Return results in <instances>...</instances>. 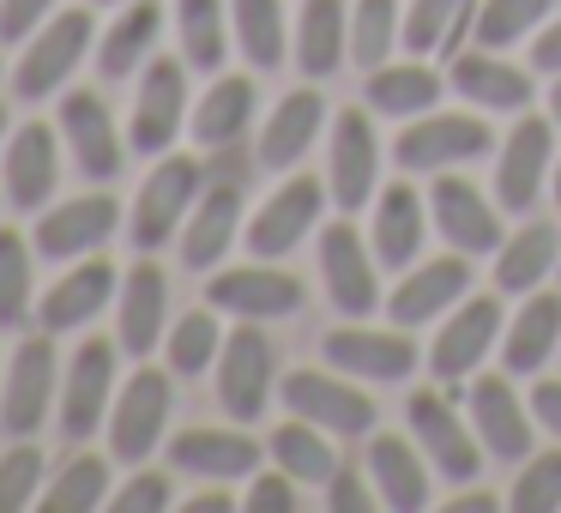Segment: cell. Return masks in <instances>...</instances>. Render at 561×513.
<instances>
[{
	"mask_svg": "<svg viewBox=\"0 0 561 513\" xmlns=\"http://www.w3.org/2000/svg\"><path fill=\"white\" fill-rule=\"evenodd\" d=\"M91 37H98V19H91V7H67V13H55L49 25L31 37L25 61H19V73H13V91H19L25 103L55 98V91L73 79V67L85 61Z\"/></svg>",
	"mask_w": 561,
	"mask_h": 513,
	"instance_id": "1",
	"label": "cell"
},
{
	"mask_svg": "<svg viewBox=\"0 0 561 513\" xmlns=\"http://www.w3.org/2000/svg\"><path fill=\"white\" fill-rule=\"evenodd\" d=\"M320 278H327L332 308H339V315H351V320L375 315V308L387 303V296H380V260L363 248L351 212H344L339 224H327V230H320Z\"/></svg>",
	"mask_w": 561,
	"mask_h": 513,
	"instance_id": "2",
	"label": "cell"
},
{
	"mask_svg": "<svg viewBox=\"0 0 561 513\" xmlns=\"http://www.w3.org/2000/svg\"><path fill=\"white\" fill-rule=\"evenodd\" d=\"M170 375L158 368H134L127 387H115V404H110V453L127 465L151 459V447L163 441V423H170Z\"/></svg>",
	"mask_w": 561,
	"mask_h": 513,
	"instance_id": "3",
	"label": "cell"
},
{
	"mask_svg": "<svg viewBox=\"0 0 561 513\" xmlns=\"http://www.w3.org/2000/svg\"><path fill=\"white\" fill-rule=\"evenodd\" d=\"M489 146H495V134H489L483 115H435L428 110L399 134L392 158H399V170L423 175V170H447V163H471V158H483Z\"/></svg>",
	"mask_w": 561,
	"mask_h": 513,
	"instance_id": "4",
	"label": "cell"
},
{
	"mask_svg": "<svg viewBox=\"0 0 561 513\" xmlns=\"http://www.w3.org/2000/svg\"><path fill=\"white\" fill-rule=\"evenodd\" d=\"M199 187H206V175H199L194 158H158V170H151L146 187L134 194V242L139 248H163L187 224Z\"/></svg>",
	"mask_w": 561,
	"mask_h": 513,
	"instance_id": "5",
	"label": "cell"
},
{
	"mask_svg": "<svg viewBox=\"0 0 561 513\" xmlns=\"http://www.w3.org/2000/svg\"><path fill=\"white\" fill-rule=\"evenodd\" d=\"M272 399V339L260 332V320L224 332L218 351V404L236 417V423H254Z\"/></svg>",
	"mask_w": 561,
	"mask_h": 513,
	"instance_id": "6",
	"label": "cell"
},
{
	"mask_svg": "<svg viewBox=\"0 0 561 513\" xmlns=\"http://www.w3.org/2000/svg\"><path fill=\"white\" fill-rule=\"evenodd\" d=\"M411 435L423 447V459L435 465L447 483H477L483 471V441L471 423H459L447 404V392H416L411 399Z\"/></svg>",
	"mask_w": 561,
	"mask_h": 513,
	"instance_id": "7",
	"label": "cell"
},
{
	"mask_svg": "<svg viewBox=\"0 0 561 513\" xmlns=\"http://www.w3.org/2000/svg\"><path fill=\"white\" fill-rule=\"evenodd\" d=\"M284 404H290V417L327 429V435H368L375 429V399L339 375H320V368H296L284 380Z\"/></svg>",
	"mask_w": 561,
	"mask_h": 513,
	"instance_id": "8",
	"label": "cell"
},
{
	"mask_svg": "<svg viewBox=\"0 0 561 513\" xmlns=\"http://www.w3.org/2000/svg\"><path fill=\"white\" fill-rule=\"evenodd\" d=\"M61 375H55V344L49 339H25L13 351V368L0 380V423L7 435H37L43 417H49Z\"/></svg>",
	"mask_w": 561,
	"mask_h": 513,
	"instance_id": "9",
	"label": "cell"
},
{
	"mask_svg": "<svg viewBox=\"0 0 561 513\" xmlns=\"http://www.w3.org/2000/svg\"><path fill=\"white\" fill-rule=\"evenodd\" d=\"M549 158H556V122H543V115H519V127L501 139V158H495V200L501 206L531 212L537 194H543Z\"/></svg>",
	"mask_w": 561,
	"mask_h": 513,
	"instance_id": "10",
	"label": "cell"
},
{
	"mask_svg": "<svg viewBox=\"0 0 561 513\" xmlns=\"http://www.w3.org/2000/svg\"><path fill=\"white\" fill-rule=\"evenodd\" d=\"M428 218L440 224V236H447L459 254H495V248L507 242L489 194L477 182H465V175H447V170H440L435 187H428Z\"/></svg>",
	"mask_w": 561,
	"mask_h": 513,
	"instance_id": "11",
	"label": "cell"
},
{
	"mask_svg": "<svg viewBox=\"0 0 561 513\" xmlns=\"http://www.w3.org/2000/svg\"><path fill=\"white\" fill-rule=\"evenodd\" d=\"M320 206H327V187H320L314 175H290V182L248 218V248H254L260 260H278V254H290V248H302V236L320 224Z\"/></svg>",
	"mask_w": 561,
	"mask_h": 513,
	"instance_id": "12",
	"label": "cell"
},
{
	"mask_svg": "<svg viewBox=\"0 0 561 513\" xmlns=\"http://www.w3.org/2000/svg\"><path fill=\"white\" fill-rule=\"evenodd\" d=\"M110 404H115V344L85 339L73 351V363H67V380H61V429L73 441H85L110 417Z\"/></svg>",
	"mask_w": 561,
	"mask_h": 513,
	"instance_id": "13",
	"label": "cell"
},
{
	"mask_svg": "<svg viewBox=\"0 0 561 513\" xmlns=\"http://www.w3.org/2000/svg\"><path fill=\"white\" fill-rule=\"evenodd\" d=\"M182 110H187V61L158 55V61L146 67V79H139V98H134V127H127L134 151L158 158V151L182 134Z\"/></svg>",
	"mask_w": 561,
	"mask_h": 513,
	"instance_id": "14",
	"label": "cell"
},
{
	"mask_svg": "<svg viewBox=\"0 0 561 513\" xmlns=\"http://www.w3.org/2000/svg\"><path fill=\"white\" fill-rule=\"evenodd\" d=\"M61 139L73 146V163L91 175V182H115L127 163V146L110 122V103L98 91H67L61 98Z\"/></svg>",
	"mask_w": 561,
	"mask_h": 513,
	"instance_id": "15",
	"label": "cell"
},
{
	"mask_svg": "<svg viewBox=\"0 0 561 513\" xmlns=\"http://www.w3.org/2000/svg\"><path fill=\"white\" fill-rule=\"evenodd\" d=\"M375 182H380V139H375V122L363 110H344L332 122V200L344 212H363L375 200Z\"/></svg>",
	"mask_w": 561,
	"mask_h": 513,
	"instance_id": "16",
	"label": "cell"
},
{
	"mask_svg": "<svg viewBox=\"0 0 561 513\" xmlns=\"http://www.w3.org/2000/svg\"><path fill=\"white\" fill-rule=\"evenodd\" d=\"M115 224H122V206H115L110 194H79V200H67V206L43 212L37 254L43 260H85L115 236Z\"/></svg>",
	"mask_w": 561,
	"mask_h": 513,
	"instance_id": "17",
	"label": "cell"
},
{
	"mask_svg": "<svg viewBox=\"0 0 561 513\" xmlns=\"http://www.w3.org/2000/svg\"><path fill=\"white\" fill-rule=\"evenodd\" d=\"M206 303L242 320H284L302 308V284L278 266H230L206 284Z\"/></svg>",
	"mask_w": 561,
	"mask_h": 513,
	"instance_id": "18",
	"label": "cell"
},
{
	"mask_svg": "<svg viewBox=\"0 0 561 513\" xmlns=\"http://www.w3.org/2000/svg\"><path fill=\"white\" fill-rule=\"evenodd\" d=\"M163 320H170V278H163V266L139 260L115 290V339H122V351L151 356L163 344Z\"/></svg>",
	"mask_w": 561,
	"mask_h": 513,
	"instance_id": "19",
	"label": "cell"
},
{
	"mask_svg": "<svg viewBox=\"0 0 561 513\" xmlns=\"http://www.w3.org/2000/svg\"><path fill=\"white\" fill-rule=\"evenodd\" d=\"M236 230H242V182H236V175H224V182L199 187L194 212H187V224H182V260L194 272L218 266V260L230 254Z\"/></svg>",
	"mask_w": 561,
	"mask_h": 513,
	"instance_id": "20",
	"label": "cell"
},
{
	"mask_svg": "<svg viewBox=\"0 0 561 513\" xmlns=\"http://www.w3.org/2000/svg\"><path fill=\"white\" fill-rule=\"evenodd\" d=\"M465 290H471V254H440L428 266L404 272L399 290L387 296V315H392V327H423V320L447 315Z\"/></svg>",
	"mask_w": 561,
	"mask_h": 513,
	"instance_id": "21",
	"label": "cell"
},
{
	"mask_svg": "<svg viewBox=\"0 0 561 513\" xmlns=\"http://www.w3.org/2000/svg\"><path fill=\"white\" fill-rule=\"evenodd\" d=\"M495 332H501V296H471V303L453 308V320L440 327L435 351H428V368L440 380H465L489 351H495Z\"/></svg>",
	"mask_w": 561,
	"mask_h": 513,
	"instance_id": "22",
	"label": "cell"
},
{
	"mask_svg": "<svg viewBox=\"0 0 561 513\" xmlns=\"http://www.w3.org/2000/svg\"><path fill=\"white\" fill-rule=\"evenodd\" d=\"M327 363L356 380H404L416 368V344L404 339V327H392V332L339 327V332H327Z\"/></svg>",
	"mask_w": 561,
	"mask_h": 513,
	"instance_id": "23",
	"label": "cell"
},
{
	"mask_svg": "<svg viewBox=\"0 0 561 513\" xmlns=\"http://www.w3.org/2000/svg\"><path fill=\"white\" fill-rule=\"evenodd\" d=\"M471 429L489 459H525L531 453V411L519 404L513 380L501 375H483L471 387Z\"/></svg>",
	"mask_w": 561,
	"mask_h": 513,
	"instance_id": "24",
	"label": "cell"
},
{
	"mask_svg": "<svg viewBox=\"0 0 561 513\" xmlns=\"http://www.w3.org/2000/svg\"><path fill=\"white\" fill-rule=\"evenodd\" d=\"M170 465L206 483H236L260 465V447L254 435H236V429H182L170 441Z\"/></svg>",
	"mask_w": 561,
	"mask_h": 513,
	"instance_id": "25",
	"label": "cell"
},
{
	"mask_svg": "<svg viewBox=\"0 0 561 513\" xmlns=\"http://www.w3.org/2000/svg\"><path fill=\"white\" fill-rule=\"evenodd\" d=\"M61 182V151H55V127L31 122L7 139V200L19 212H37Z\"/></svg>",
	"mask_w": 561,
	"mask_h": 513,
	"instance_id": "26",
	"label": "cell"
},
{
	"mask_svg": "<svg viewBox=\"0 0 561 513\" xmlns=\"http://www.w3.org/2000/svg\"><path fill=\"white\" fill-rule=\"evenodd\" d=\"M453 91L477 110H495V115H525L531 103V73L525 67H507L495 49H471L453 61Z\"/></svg>",
	"mask_w": 561,
	"mask_h": 513,
	"instance_id": "27",
	"label": "cell"
},
{
	"mask_svg": "<svg viewBox=\"0 0 561 513\" xmlns=\"http://www.w3.org/2000/svg\"><path fill=\"white\" fill-rule=\"evenodd\" d=\"M368 483H375L380 508H392V513L428 508L423 447H411V441H399V435H375V441H368Z\"/></svg>",
	"mask_w": 561,
	"mask_h": 513,
	"instance_id": "28",
	"label": "cell"
},
{
	"mask_svg": "<svg viewBox=\"0 0 561 513\" xmlns=\"http://www.w3.org/2000/svg\"><path fill=\"white\" fill-rule=\"evenodd\" d=\"M115 284H122V278H115L110 260L85 254L49 296H43V332H73V327H85L91 315H103V308H110Z\"/></svg>",
	"mask_w": 561,
	"mask_h": 513,
	"instance_id": "29",
	"label": "cell"
},
{
	"mask_svg": "<svg viewBox=\"0 0 561 513\" xmlns=\"http://www.w3.org/2000/svg\"><path fill=\"white\" fill-rule=\"evenodd\" d=\"M320 127H327V98L320 91H290V98L272 110L266 134H260V163L266 170H296L302 163V151L320 139Z\"/></svg>",
	"mask_w": 561,
	"mask_h": 513,
	"instance_id": "30",
	"label": "cell"
},
{
	"mask_svg": "<svg viewBox=\"0 0 561 513\" xmlns=\"http://www.w3.org/2000/svg\"><path fill=\"white\" fill-rule=\"evenodd\" d=\"M556 344H561V290H531L525 308L513 315L507 339H501V363H507V375H537Z\"/></svg>",
	"mask_w": 561,
	"mask_h": 513,
	"instance_id": "31",
	"label": "cell"
},
{
	"mask_svg": "<svg viewBox=\"0 0 561 513\" xmlns=\"http://www.w3.org/2000/svg\"><path fill=\"white\" fill-rule=\"evenodd\" d=\"M423 224H428V206H423V194H416L411 182H392L387 194H380V206H375V260L380 266H411L416 254H423Z\"/></svg>",
	"mask_w": 561,
	"mask_h": 513,
	"instance_id": "32",
	"label": "cell"
},
{
	"mask_svg": "<svg viewBox=\"0 0 561 513\" xmlns=\"http://www.w3.org/2000/svg\"><path fill=\"white\" fill-rule=\"evenodd\" d=\"M561 266V236L556 224H525L519 236L495 248V290L519 296V290H543V278Z\"/></svg>",
	"mask_w": 561,
	"mask_h": 513,
	"instance_id": "33",
	"label": "cell"
},
{
	"mask_svg": "<svg viewBox=\"0 0 561 513\" xmlns=\"http://www.w3.org/2000/svg\"><path fill=\"white\" fill-rule=\"evenodd\" d=\"M440 73L423 61H399V67H375L368 73V110L375 115H392V122H416L440 103Z\"/></svg>",
	"mask_w": 561,
	"mask_h": 513,
	"instance_id": "34",
	"label": "cell"
},
{
	"mask_svg": "<svg viewBox=\"0 0 561 513\" xmlns=\"http://www.w3.org/2000/svg\"><path fill=\"white\" fill-rule=\"evenodd\" d=\"M344 43H351L344 0H302V19H296V67H302L308 79L339 73Z\"/></svg>",
	"mask_w": 561,
	"mask_h": 513,
	"instance_id": "35",
	"label": "cell"
},
{
	"mask_svg": "<svg viewBox=\"0 0 561 513\" xmlns=\"http://www.w3.org/2000/svg\"><path fill=\"white\" fill-rule=\"evenodd\" d=\"M248 122H254V79H242V73L218 79V86L194 103V139L211 151L236 146V139L248 134Z\"/></svg>",
	"mask_w": 561,
	"mask_h": 513,
	"instance_id": "36",
	"label": "cell"
},
{
	"mask_svg": "<svg viewBox=\"0 0 561 513\" xmlns=\"http://www.w3.org/2000/svg\"><path fill=\"white\" fill-rule=\"evenodd\" d=\"M230 31L254 73L284 67V0H230Z\"/></svg>",
	"mask_w": 561,
	"mask_h": 513,
	"instance_id": "37",
	"label": "cell"
},
{
	"mask_svg": "<svg viewBox=\"0 0 561 513\" xmlns=\"http://www.w3.org/2000/svg\"><path fill=\"white\" fill-rule=\"evenodd\" d=\"M175 31H182V61L199 73H218L230 55V19L224 0H175Z\"/></svg>",
	"mask_w": 561,
	"mask_h": 513,
	"instance_id": "38",
	"label": "cell"
},
{
	"mask_svg": "<svg viewBox=\"0 0 561 513\" xmlns=\"http://www.w3.org/2000/svg\"><path fill=\"white\" fill-rule=\"evenodd\" d=\"M158 25H163L158 0H134V7H127V13L110 25V37H103L98 73H103V79H127V73H134V67L151 55V43H158Z\"/></svg>",
	"mask_w": 561,
	"mask_h": 513,
	"instance_id": "39",
	"label": "cell"
},
{
	"mask_svg": "<svg viewBox=\"0 0 561 513\" xmlns=\"http://www.w3.org/2000/svg\"><path fill=\"white\" fill-rule=\"evenodd\" d=\"M272 459H278V471H290L296 483H332V471H339L332 441L314 435V423H302V417L272 429Z\"/></svg>",
	"mask_w": 561,
	"mask_h": 513,
	"instance_id": "40",
	"label": "cell"
},
{
	"mask_svg": "<svg viewBox=\"0 0 561 513\" xmlns=\"http://www.w3.org/2000/svg\"><path fill=\"white\" fill-rule=\"evenodd\" d=\"M465 25H477V0H411L404 13V49H453L465 37Z\"/></svg>",
	"mask_w": 561,
	"mask_h": 513,
	"instance_id": "41",
	"label": "cell"
},
{
	"mask_svg": "<svg viewBox=\"0 0 561 513\" xmlns=\"http://www.w3.org/2000/svg\"><path fill=\"white\" fill-rule=\"evenodd\" d=\"M556 0H477V49H513L549 19Z\"/></svg>",
	"mask_w": 561,
	"mask_h": 513,
	"instance_id": "42",
	"label": "cell"
},
{
	"mask_svg": "<svg viewBox=\"0 0 561 513\" xmlns=\"http://www.w3.org/2000/svg\"><path fill=\"white\" fill-rule=\"evenodd\" d=\"M399 49V0H356L351 13V61L356 67H387V55Z\"/></svg>",
	"mask_w": 561,
	"mask_h": 513,
	"instance_id": "43",
	"label": "cell"
},
{
	"mask_svg": "<svg viewBox=\"0 0 561 513\" xmlns=\"http://www.w3.org/2000/svg\"><path fill=\"white\" fill-rule=\"evenodd\" d=\"M163 351H170V375H206V363H218V351H224V332L211 320V308H194V315L175 320Z\"/></svg>",
	"mask_w": 561,
	"mask_h": 513,
	"instance_id": "44",
	"label": "cell"
},
{
	"mask_svg": "<svg viewBox=\"0 0 561 513\" xmlns=\"http://www.w3.org/2000/svg\"><path fill=\"white\" fill-rule=\"evenodd\" d=\"M103 495H110V465L98 453H79L61 471V483H49L43 508L49 513H91V508H103Z\"/></svg>",
	"mask_w": 561,
	"mask_h": 513,
	"instance_id": "45",
	"label": "cell"
},
{
	"mask_svg": "<svg viewBox=\"0 0 561 513\" xmlns=\"http://www.w3.org/2000/svg\"><path fill=\"white\" fill-rule=\"evenodd\" d=\"M31 308V242L0 230V327H19Z\"/></svg>",
	"mask_w": 561,
	"mask_h": 513,
	"instance_id": "46",
	"label": "cell"
},
{
	"mask_svg": "<svg viewBox=\"0 0 561 513\" xmlns=\"http://www.w3.org/2000/svg\"><path fill=\"white\" fill-rule=\"evenodd\" d=\"M507 508L513 513H556L561 508V447L525 459V471H519V483H513Z\"/></svg>",
	"mask_w": 561,
	"mask_h": 513,
	"instance_id": "47",
	"label": "cell"
},
{
	"mask_svg": "<svg viewBox=\"0 0 561 513\" xmlns=\"http://www.w3.org/2000/svg\"><path fill=\"white\" fill-rule=\"evenodd\" d=\"M37 483H43V453L37 447H13L0 459V513H19L37 501Z\"/></svg>",
	"mask_w": 561,
	"mask_h": 513,
	"instance_id": "48",
	"label": "cell"
},
{
	"mask_svg": "<svg viewBox=\"0 0 561 513\" xmlns=\"http://www.w3.org/2000/svg\"><path fill=\"white\" fill-rule=\"evenodd\" d=\"M55 19V0H0V43H31Z\"/></svg>",
	"mask_w": 561,
	"mask_h": 513,
	"instance_id": "49",
	"label": "cell"
},
{
	"mask_svg": "<svg viewBox=\"0 0 561 513\" xmlns=\"http://www.w3.org/2000/svg\"><path fill=\"white\" fill-rule=\"evenodd\" d=\"M110 508L115 513H163V508H170V477H158V471L127 477V489H115Z\"/></svg>",
	"mask_w": 561,
	"mask_h": 513,
	"instance_id": "50",
	"label": "cell"
},
{
	"mask_svg": "<svg viewBox=\"0 0 561 513\" xmlns=\"http://www.w3.org/2000/svg\"><path fill=\"white\" fill-rule=\"evenodd\" d=\"M248 513H296V477L290 471L254 477V489H248Z\"/></svg>",
	"mask_w": 561,
	"mask_h": 513,
	"instance_id": "51",
	"label": "cell"
},
{
	"mask_svg": "<svg viewBox=\"0 0 561 513\" xmlns=\"http://www.w3.org/2000/svg\"><path fill=\"white\" fill-rule=\"evenodd\" d=\"M375 501H380V495H375V489H368L356 471H332V483H327V508H332V513H368Z\"/></svg>",
	"mask_w": 561,
	"mask_h": 513,
	"instance_id": "52",
	"label": "cell"
},
{
	"mask_svg": "<svg viewBox=\"0 0 561 513\" xmlns=\"http://www.w3.org/2000/svg\"><path fill=\"white\" fill-rule=\"evenodd\" d=\"M531 417L543 423V435L561 441V380H537L531 387Z\"/></svg>",
	"mask_w": 561,
	"mask_h": 513,
	"instance_id": "53",
	"label": "cell"
},
{
	"mask_svg": "<svg viewBox=\"0 0 561 513\" xmlns=\"http://www.w3.org/2000/svg\"><path fill=\"white\" fill-rule=\"evenodd\" d=\"M531 67H537V73H549V79L561 73V19H556V25H543V31H537V49H531Z\"/></svg>",
	"mask_w": 561,
	"mask_h": 513,
	"instance_id": "54",
	"label": "cell"
},
{
	"mask_svg": "<svg viewBox=\"0 0 561 513\" xmlns=\"http://www.w3.org/2000/svg\"><path fill=\"white\" fill-rule=\"evenodd\" d=\"M447 513H495V495H483V489H477V495L447 501Z\"/></svg>",
	"mask_w": 561,
	"mask_h": 513,
	"instance_id": "55",
	"label": "cell"
},
{
	"mask_svg": "<svg viewBox=\"0 0 561 513\" xmlns=\"http://www.w3.org/2000/svg\"><path fill=\"white\" fill-rule=\"evenodd\" d=\"M230 508H236V501L218 495V489H211V495H194V501H187V513H230Z\"/></svg>",
	"mask_w": 561,
	"mask_h": 513,
	"instance_id": "56",
	"label": "cell"
},
{
	"mask_svg": "<svg viewBox=\"0 0 561 513\" xmlns=\"http://www.w3.org/2000/svg\"><path fill=\"white\" fill-rule=\"evenodd\" d=\"M549 122H556V134H561V73H556V91H549Z\"/></svg>",
	"mask_w": 561,
	"mask_h": 513,
	"instance_id": "57",
	"label": "cell"
},
{
	"mask_svg": "<svg viewBox=\"0 0 561 513\" xmlns=\"http://www.w3.org/2000/svg\"><path fill=\"white\" fill-rule=\"evenodd\" d=\"M556 212H561V163H556Z\"/></svg>",
	"mask_w": 561,
	"mask_h": 513,
	"instance_id": "58",
	"label": "cell"
},
{
	"mask_svg": "<svg viewBox=\"0 0 561 513\" xmlns=\"http://www.w3.org/2000/svg\"><path fill=\"white\" fill-rule=\"evenodd\" d=\"M0 134H7V110H0Z\"/></svg>",
	"mask_w": 561,
	"mask_h": 513,
	"instance_id": "59",
	"label": "cell"
}]
</instances>
